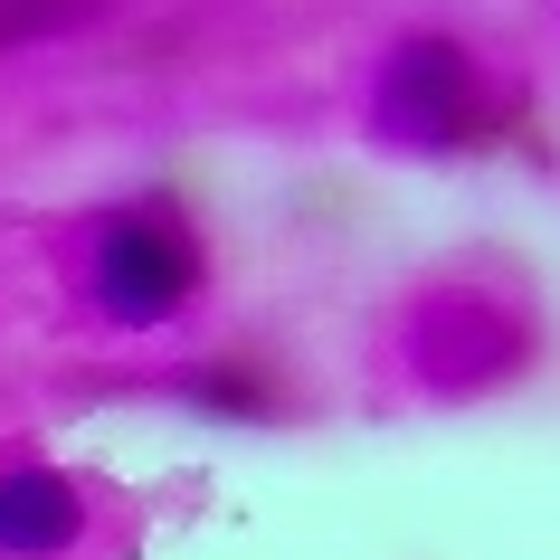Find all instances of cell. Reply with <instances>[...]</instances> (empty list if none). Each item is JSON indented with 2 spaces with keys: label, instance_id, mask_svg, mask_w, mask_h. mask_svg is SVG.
<instances>
[{
  "label": "cell",
  "instance_id": "6da1fadb",
  "mask_svg": "<svg viewBox=\"0 0 560 560\" xmlns=\"http://www.w3.org/2000/svg\"><path fill=\"white\" fill-rule=\"evenodd\" d=\"M200 295V237L172 200H133L95 229V304L115 324H172Z\"/></svg>",
  "mask_w": 560,
  "mask_h": 560
},
{
  "label": "cell",
  "instance_id": "7a4b0ae2",
  "mask_svg": "<svg viewBox=\"0 0 560 560\" xmlns=\"http://www.w3.org/2000/svg\"><path fill=\"white\" fill-rule=\"evenodd\" d=\"M67 532H77V494H67L58 475L0 485V551H58Z\"/></svg>",
  "mask_w": 560,
  "mask_h": 560
}]
</instances>
